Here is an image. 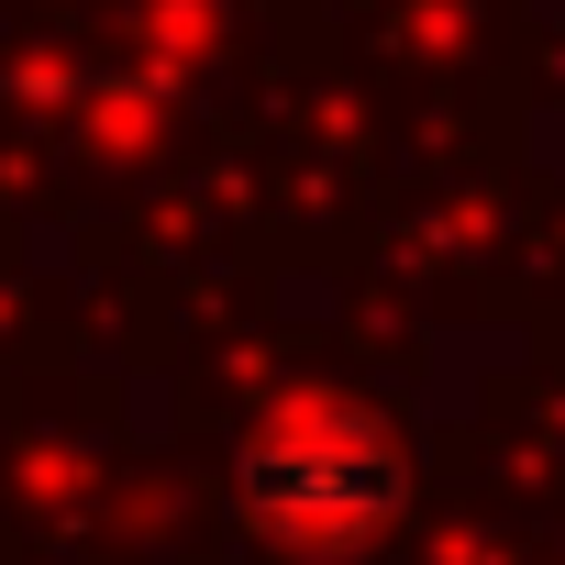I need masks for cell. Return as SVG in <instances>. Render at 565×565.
I'll return each mask as SVG.
<instances>
[{"label": "cell", "mask_w": 565, "mask_h": 565, "mask_svg": "<svg viewBox=\"0 0 565 565\" xmlns=\"http://www.w3.org/2000/svg\"><path fill=\"white\" fill-rule=\"evenodd\" d=\"M411 510V455L366 411H289L244 444V521L289 554H366Z\"/></svg>", "instance_id": "1"}]
</instances>
